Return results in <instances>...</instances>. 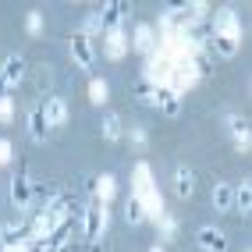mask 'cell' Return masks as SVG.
<instances>
[{"instance_id": "cell-4", "label": "cell", "mask_w": 252, "mask_h": 252, "mask_svg": "<svg viewBox=\"0 0 252 252\" xmlns=\"http://www.w3.org/2000/svg\"><path fill=\"white\" fill-rule=\"evenodd\" d=\"M195 245L203 249V252H227V234H224L220 227L206 224V227L195 231Z\"/></svg>"}, {"instance_id": "cell-25", "label": "cell", "mask_w": 252, "mask_h": 252, "mask_svg": "<svg viewBox=\"0 0 252 252\" xmlns=\"http://www.w3.org/2000/svg\"><path fill=\"white\" fill-rule=\"evenodd\" d=\"M157 224H160V231H163V238H174V234H178V220H174L171 213H163Z\"/></svg>"}, {"instance_id": "cell-17", "label": "cell", "mask_w": 252, "mask_h": 252, "mask_svg": "<svg viewBox=\"0 0 252 252\" xmlns=\"http://www.w3.org/2000/svg\"><path fill=\"white\" fill-rule=\"evenodd\" d=\"M174 192H178V199H192V192H195V174L189 171V167H178V171H174Z\"/></svg>"}, {"instance_id": "cell-6", "label": "cell", "mask_w": 252, "mask_h": 252, "mask_svg": "<svg viewBox=\"0 0 252 252\" xmlns=\"http://www.w3.org/2000/svg\"><path fill=\"white\" fill-rule=\"evenodd\" d=\"M7 195H11V203H14V210H29L32 206V181L25 178V174H14L11 178V185H7Z\"/></svg>"}, {"instance_id": "cell-5", "label": "cell", "mask_w": 252, "mask_h": 252, "mask_svg": "<svg viewBox=\"0 0 252 252\" xmlns=\"http://www.w3.org/2000/svg\"><path fill=\"white\" fill-rule=\"evenodd\" d=\"M128 11H131V4H125V0H110V4H103L96 14H99V22H103V32H110V29H121V22L128 18Z\"/></svg>"}, {"instance_id": "cell-12", "label": "cell", "mask_w": 252, "mask_h": 252, "mask_svg": "<svg viewBox=\"0 0 252 252\" xmlns=\"http://www.w3.org/2000/svg\"><path fill=\"white\" fill-rule=\"evenodd\" d=\"M227 135L234 139V146H238V149H249L252 131H249V121H245L242 114H227Z\"/></svg>"}, {"instance_id": "cell-31", "label": "cell", "mask_w": 252, "mask_h": 252, "mask_svg": "<svg viewBox=\"0 0 252 252\" xmlns=\"http://www.w3.org/2000/svg\"><path fill=\"white\" fill-rule=\"evenodd\" d=\"M149 252H163V249H160V245H153V249H149Z\"/></svg>"}, {"instance_id": "cell-29", "label": "cell", "mask_w": 252, "mask_h": 252, "mask_svg": "<svg viewBox=\"0 0 252 252\" xmlns=\"http://www.w3.org/2000/svg\"><path fill=\"white\" fill-rule=\"evenodd\" d=\"M0 163H11V142L0 139Z\"/></svg>"}, {"instance_id": "cell-26", "label": "cell", "mask_w": 252, "mask_h": 252, "mask_svg": "<svg viewBox=\"0 0 252 252\" xmlns=\"http://www.w3.org/2000/svg\"><path fill=\"white\" fill-rule=\"evenodd\" d=\"M11 117H14V103H11V96H0V121L11 125Z\"/></svg>"}, {"instance_id": "cell-28", "label": "cell", "mask_w": 252, "mask_h": 252, "mask_svg": "<svg viewBox=\"0 0 252 252\" xmlns=\"http://www.w3.org/2000/svg\"><path fill=\"white\" fill-rule=\"evenodd\" d=\"M131 142H135V146L142 149V146L149 142V135H146V128H131Z\"/></svg>"}, {"instance_id": "cell-21", "label": "cell", "mask_w": 252, "mask_h": 252, "mask_svg": "<svg viewBox=\"0 0 252 252\" xmlns=\"http://www.w3.org/2000/svg\"><path fill=\"white\" fill-rule=\"evenodd\" d=\"M99 131H103V139H107V142H117V139L125 135V131H121V117H117V114H107V117H103V125H99Z\"/></svg>"}, {"instance_id": "cell-23", "label": "cell", "mask_w": 252, "mask_h": 252, "mask_svg": "<svg viewBox=\"0 0 252 252\" xmlns=\"http://www.w3.org/2000/svg\"><path fill=\"white\" fill-rule=\"evenodd\" d=\"M89 99H93V103H107V99H110V86L103 78H93L89 82Z\"/></svg>"}, {"instance_id": "cell-1", "label": "cell", "mask_w": 252, "mask_h": 252, "mask_svg": "<svg viewBox=\"0 0 252 252\" xmlns=\"http://www.w3.org/2000/svg\"><path fill=\"white\" fill-rule=\"evenodd\" d=\"M131 195L142 203L146 220H160V217H163V199H160L157 185H153V171H149V163H139L135 167V189H131Z\"/></svg>"}, {"instance_id": "cell-8", "label": "cell", "mask_w": 252, "mask_h": 252, "mask_svg": "<svg viewBox=\"0 0 252 252\" xmlns=\"http://www.w3.org/2000/svg\"><path fill=\"white\" fill-rule=\"evenodd\" d=\"M71 227H75V220L57 224V227L39 242V252H64V249H68V234H71Z\"/></svg>"}, {"instance_id": "cell-30", "label": "cell", "mask_w": 252, "mask_h": 252, "mask_svg": "<svg viewBox=\"0 0 252 252\" xmlns=\"http://www.w3.org/2000/svg\"><path fill=\"white\" fill-rule=\"evenodd\" d=\"M4 252H29V242H22V245H14V249H4Z\"/></svg>"}, {"instance_id": "cell-15", "label": "cell", "mask_w": 252, "mask_h": 252, "mask_svg": "<svg viewBox=\"0 0 252 252\" xmlns=\"http://www.w3.org/2000/svg\"><path fill=\"white\" fill-rule=\"evenodd\" d=\"M29 135H32V142H46V135H50V125L43 117V103L29 110Z\"/></svg>"}, {"instance_id": "cell-27", "label": "cell", "mask_w": 252, "mask_h": 252, "mask_svg": "<svg viewBox=\"0 0 252 252\" xmlns=\"http://www.w3.org/2000/svg\"><path fill=\"white\" fill-rule=\"evenodd\" d=\"M25 29L32 32V36H36V32L43 29V14H39V11H29V18H25Z\"/></svg>"}, {"instance_id": "cell-18", "label": "cell", "mask_w": 252, "mask_h": 252, "mask_svg": "<svg viewBox=\"0 0 252 252\" xmlns=\"http://www.w3.org/2000/svg\"><path fill=\"white\" fill-rule=\"evenodd\" d=\"M231 210H238L242 217L252 213V181H249V178L238 185V189H234V203H231Z\"/></svg>"}, {"instance_id": "cell-16", "label": "cell", "mask_w": 252, "mask_h": 252, "mask_svg": "<svg viewBox=\"0 0 252 252\" xmlns=\"http://www.w3.org/2000/svg\"><path fill=\"white\" fill-rule=\"evenodd\" d=\"M89 189L96 192V203H103V206H107L110 199H114V192H117V181H114L110 174H103V178H93V181H89Z\"/></svg>"}, {"instance_id": "cell-7", "label": "cell", "mask_w": 252, "mask_h": 252, "mask_svg": "<svg viewBox=\"0 0 252 252\" xmlns=\"http://www.w3.org/2000/svg\"><path fill=\"white\" fill-rule=\"evenodd\" d=\"M128 50H131V43H128V36H125V29H110V32H103V54H107L110 61H121Z\"/></svg>"}, {"instance_id": "cell-14", "label": "cell", "mask_w": 252, "mask_h": 252, "mask_svg": "<svg viewBox=\"0 0 252 252\" xmlns=\"http://www.w3.org/2000/svg\"><path fill=\"white\" fill-rule=\"evenodd\" d=\"M131 50H139V54H153L157 50V29L153 25H139L135 29V39H128Z\"/></svg>"}, {"instance_id": "cell-24", "label": "cell", "mask_w": 252, "mask_h": 252, "mask_svg": "<svg viewBox=\"0 0 252 252\" xmlns=\"http://www.w3.org/2000/svg\"><path fill=\"white\" fill-rule=\"evenodd\" d=\"M96 32H103V22H99V14L93 11L89 18H86V25H82V36H89V39H93Z\"/></svg>"}, {"instance_id": "cell-9", "label": "cell", "mask_w": 252, "mask_h": 252, "mask_svg": "<svg viewBox=\"0 0 252 252\" xmlns=\"http://www.w3.org/2000/svg\"><path fill=\"white\" fill-rule=\"evenodd\" d=\"M22 78H25V57H22V54H7V57H4V68H0V82L14 89Z\"/></svg>"}, {"instance_id": "cell-20", "label": "cell", "mask_w": 252, "mask_h": 252, "mask_svg": "<svg viewBox=\"0 0 252 252\" xmlns=\"http://www.w3.org/2000/svg\"><path fill=\"white\" fill-rule=\"evenodd\" d=\"M125 220H128L131 227L146 224V210H142V203H139L135 195H128V203H125Z\"/></svg>"}, {"instance_id": "cell-11", "label": "cell", "mask_w": 252, "mask_h": 252, "mask_svg": "<svg viewBox=\"0 0 252 252\" xmlns=\"http://www.w3.org/2000/svg\"><path fill=\"white\" fill-rule=\"evenodd\" d=\"M213 32H220V36H242V25H238L234 7H220L213 14Z\"/></svg>"}, {"instance_id": "cell-22", "label": "cell", "mask_w": 252, "mask_h": 252, "mask_svg": "<svg viewBox=\"0 0 252 252\" xmlns=\"http://www.w3.org/2000/svg\"><path fill=\"white\" fill-rule=\"evenodd\" d=\"M135 99H139V103L142 107H157V86H153V82H139V86H135Z\"/></svg>"}, {"instance_id": "cell-10", "label": "cell", "mask_w": 252, "mask_h": 252, "mask_svg": "<svg viewBox=\"0 0 252 252\" xmlns=\"http://www.w3.org/2000/svg\"><path fill=\"white\" fill-rule=\"evenodd\" d=\"M68 103H64L61 96H50L46 103H43V117H46V125L50 128H61V125H68Z\"/></svg>"}, {"instance_id": "cell-19", "label": "cell", "mask_w": 252, "mask_h": 252, "mask_svg": "<svg viewBox=\"0 0 252 252\" xmlns=\"http://www.w3.org/2000/svg\"><path fill=\"white\" fill-rule=\"evenodd\" d=\"M231 203H234V189L224 185V181H217L213 185V206L217 210H231Z\"/></svg>"}, {"instance_id": "cell-2", "label": "cell", "mask_w": 252, "mask_h": 252, "mask_svg": "<svg viewBox=\"0 0 252 252\" xmlns=\"http://www.w3.org/2000/svg\"><path fill=\"white\" fill-rule=\"evenodd\" d=\"M107 224H110V213H107L103 203L86 206V213H82V231H86V238H89V242H99V234L107 231Z\"/></svg>"}, {"instance_id": "cell-3", "label": "cell", "mask_w": 252, "mask_h": 252, "mask_svg": "<svg viewBox=\"0 0 252 252\" xmlns=\"http://www.w3.org/2000/svg\"><path fill=\"white\" fill-rule=\"evenodd\" d=\"M71 61L78 64L82 71H89L93 64H96V50H93V39H89V36H82V32H75V36H71Z\"/></svg>"}, {"instance_id": "cell-13", "label": "cell", "mask_w": 252, "mask_h": 252, "mask_svg": "<svg viewBox=\"0 0 252 252\" xmlns=\"http://www.w3.org/2000/svg\"><path fill=\"white\" fill-rule=\"evenodd\" d=\"M238 46H242V36H220V32H210V50L217 57H234L238 54Z\"/></svg>"}]
</instances>
